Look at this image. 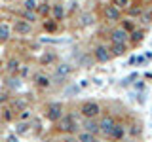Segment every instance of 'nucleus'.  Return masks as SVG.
Returning a JSON list of instances; mask_svg holds the SVG:
<instances>
[{
	"label": "nucleus",
	"instance_id": "nucleus-4",
	"mask_svg": "<svg viewBox=\"0 0 152 142\" xmlns=\"http://www.w3.org/2000/svg\"><path fill=\"white\" fill-rule=\"evenodd\" d=\"M44 114H46V117L51 123H57L61 117L65 116V108H63V104H61V102H50L44 108Z\"/></svg>",
	"mask_w": 152,
	"mask_h": 142
},
{
	"label": "nucleus",
	"instance_id": "nucleus-26",
	"mask_svg": "<svg viewBox=\"0 0 152 142\" xmlns=\"http://www.w3.org/2000/svg\"><path fill=\"white\" fill-rule=\"evenodd\" d=\"M28 131H31V121H19L17 123V129H15L17 135H23V133H28Z\"/></svg>",
	"mask_w": 152,
	"mask_h": 142
},
{
	"label": "nucleus",
	"instance_id": "nucleus-23",
	"mask_svg": "<svg viewBox=\"0 0 152 142\" xmlns=\"http://www.w3.org/2000/svg\"><path fill=\"white\" fill-rule=\"evenodd\" d=\"M120 27L124 28V30H127L129 34H131V32L137 28V27H135V23H133V19H127V17H124L122 21H120Z\"/></svg>",
	"mask_w": 152,
	"mask_h": 142
},
{
	"label": "nucleus",
	"instance_id": "nucleus-17",
	"mask_svg": "<svg viewBox=\"0 0 152 142\" xmlns=\"http://www.w3.org/2000/svg\"><path fill=\"white\" fill-rule=\"evenodd\" d=\"M50 12H51V4H48V2H40V4H38L36 13H38L40 19H48V17H50Z\"/></svg>",
	"mask_w": 152,
	"mask_h": 142
},
{
	"label": "nucleus",
	"instance_id": "nucleus-12",
	"mask_svg": "<svg viewBox=\"0 0 152 142\" xmlns=\"http://www.w3.org/2000/svg\"><path fill=\"white\" fill-rule=\"evenodd\" d=\"M13 30H12V25L6 21H0V44H6V42L12 38Z\"/></svg>",
	"mask_w": 152,
	"mask_h": 142
},
{
	"label": "nucleus",
	"instance_id": "nucleus-27",
	"mask_svg": "<svg viewBox=\"0 0 152 142\" xmlns=\"http://www.w3.org/2000/svg\"><path fill=\"white\" fill-rule=\"evenodd\" d=\"M23 2V9H28V12H36L38 8V0H21Z\"/></svg>",
	"mask_w": 152,
	"mask_h": 142
},
{
	"label": "nucleus",
	"instance_id": "nucleus-2",
	"mask_svg": "<svg viewBox=\"0 0 152 142\" xmlns=\"http://www.w3.org/2000/svg\"><path fill=\"white\" fill-rule=\"evenodd\" d=\"M76 127H78L76 125V120L70 114H65V116L55 123V129H57V133H61V135H72L76 131Z\"/></svg>",
	"mask_w": 152,
	"mask_h": 142
},
{
	"label": "nucleus",
	"instance_id": "nucleus-37",
	"mask_svg": "<svg viewBox=\"0 0 152 142\" xmlns=\"http://www.w3.org/2000/svg\"><path fill=\"white\" fill-rule=\"evenodd\" d=\"M6 142H19V140H17L15 135H8V136H6Z\"/></svg>",
	"mask_w": 152,
	"mask_h": 142
},
{
	"label": "nucleus",
	"instance_id": "nucleus-21",
	"mask_svg": "<svg viewBox=\"0 0 152 142\" xmlns=\"http://www.w3.org/2000/svg\"><path fill=\"white\" fill-rule=\"evenodd\" d=\"M84 131H88V133H93V135H99L97 121H95V120H84Z\"/></svg>",
	"mask_w": 152,
	"mask_h": 142
},
{
	"label": "nucleus",
	"instance_id": "nucleus-28",
	"mask_svg": "<svg viewBox=\"0 0 152 142\" xmlns=\"http://www.w3.org/2000/svg\"><path fill=\"white\" fill-rule=\"evenodd\" d=\"M112 4H114V6H116L118 9H122V12H126V9L131 6V0H112Z\"/></svg>",
	"mask_w": 152,
	"mask_h": 142
},
{
	"label": "nucleus",
	"instance_id": "nucleus-34",
	"mask_svg": "<svg viewBox=\"0 0 152 142\" xmlns=\"http://www.w3.org/2000/svg\"><path fill=\"white\" fill-rule=\"evenodd\" d=\"M141 17L145 19V23H150V21H152V9H150L148 13H146V12H142V15H141Z\"/></svg>",
	"mask_w": 152,
	"mask_h": 142
},
{
	"label": "nucleus",
	"instance_id": "nucleus-10",
	"mask_svg": "<svg viewBox=\"0 0 152 142\" xmlns=\"http://www.w3.org/2000/svg\"><path fill=\"white\" fill-rule=\"evenodd\" d=\"M51 78L48 74H42V72H38V74H34V85L40 91H44V89H50L51 87Z\"/></svg>",
	"mask_w": 152,
	"mask_h": 142
},
{
	"label": "nucleus",
	"instance_id": "nucleus-41",
	"mask_svg": "<svg viewBox=\"0 0 152 142\" xmlns=\"http://www.w3.org/2000/svg\"><path fill=\"white\" fill-rule=\"evenodd\" d=\"M0 68H2V61H0Z\"/></svg>",
	"mask_w": 152,
	"mask_h": 142
},
{
	"label": "nucleus",
	"instance_id": "nucleus-31",
	"mask_svg": "<svg viewBox=\"0 0 152 142\" xmlns=\"http://www.w3.org/2000/svg\"><path fill=\"white\" fill-rule=\"evenodd\" d=\"M17 74L21 76V78H27V76L31 74V66H27V64H21V66H19V70H17Z\"/></svg>",
	"mask_w": 152,
	"mask_h": 142
},
{
	"label": "nucleus",
	"instance_id": "nucleus-29",
	"mask_svg": "<svg viewBox=\"0 0 152 142\" xmlns=\"http://www.w3.org/2000/svg\"><path fill=\"white\" fill-rule=\"evenodd\" d=\"M31 117H32V112L28 110V108H25V110H21V112H19L17 120H19V121H31Z\"/></svg>",
	"mask_w": 152,
	"mask_h": 142
},
{
	"label": "nucleus",
	"instance_id": "nucleus-7",
	"mask_svg": "<svg viewBox=\"0 0 152 142\" xmlns=\"http://www.w3.org/2000/svg\"><path fill=\"white\" fill-rule=\"evenodd\" d=\"M12 30H13V34H17V36H28L32 32V25L27 23L25 19H15V21L12 23Z\"/></svg>",
	"mask_w": 152,
	"mask_h": 142
},
{
	"label": "nucleus",
	"instance_id": "nucleus-20",
	"mask_svg": "<svg viewBox=\"0 0 152 142\" xmlns=\"http://www.w3.org/2000/svg\"><path fill=\"white\" fill-rule=\"evenodd\" d=\"M19 66H21V63H19V59H10L8 63H6V70H8V74H17V70H19Z\"/></svg>",
	"mask_w": 152,
	"mask_h": 142
},
{
	"label": "nucleus",
	"instance_id": "nucleus-38",
	"mask_svg": "<svg viewBox=\"0 0 152 142\" xmlns=\"http://www.w3.org/2000/svg\"><path fill=\"white\" fill-rule=\"evenodd\" d=\"M4 102H8V95H0V104H4Z\"/></svg>",
	"mask_w": 152,
	"mask_h": 142
},
{
	"label": "nucleus",
	"instance_id": "nucleus-9",
	"mask_svg": "<svg viewBox=\"0 0 152 142\" xmlns=\"http://www.w3.org/2000/svg\"><path fill=\"white\" fill-rule=\"evenodd\" d=\"M50 15L53 21H63L65 15H66V9H65V4H61V2H55V4H51V12H50Z\"/></svg>",
	"mask_w": 152,
	"mask_h": 142
},
{
	"label": "nucleus",
	"instance_id": "nucleus-35",
	"mask_svg": "<svg viewBox=\"0 0 152 142\" xmlns=\"http://www.w3.org/2000/svg\"><path fill=\"white\" fill-rule=\"evenodd\" d=\"M131 135H133V136H139V135H141V125H139V123H135V125H133Z\"/></svg>",
	"mask_w": 152,
	"mask_h": 142
},
{
	"label": "nucleus",
	"instance_id": "nucleus-6",
	"mask_svg": "<svg viewBox=\"0 0 152 142\" xmlns=\"http://www.w3.org/2000/svg\"><path fill=\"white\" fill-rule=\"evenodd\" d=\"M108 38H110V44H129V32L124 30L122 27H114L108 32Z\"/></svg>",
	"mask_w": 152,
	"mask_h": 142
},
{
	"label": "nucleus",
	"instance_id": "nucleus-14",
	"mask_svg": "<svg viewBox=\"0 0 152 142\" xmlns=\"http://www.w3.org/2000/svg\"><path fill=\"white\" fill-rule=\"evenodd\" d=\"M93 23H95V15L91 12H82L78 15V25L80 27H91Z\"/></svg>",
	"mask_w": 152,
	"mask_h": 142
},
{
	"label": "nucleus",
	"instance_id": "nucleus-33",
	"mask_svg": "<svg viewBox=\"0 0 152 142\" xmlns=\"http://www.w3.org/2000/svg\"><path fill=\"white\" fill-rule=\"evenodd\" d=\"M76 6H78V2H76V0H72V2H70V4H69V6H66L65 9H66V12H69V13H72L74 9H76Z\"/></svg>",
	"mask_w": 152,
	"mask_h": 142
},
{
	"label": "nucleus",
	"instance_id": "nucleus-25",
	"mask_svg": "<svg viewBox=\"0 0 152 142\" xmlns=\"http://www.w3.org/2000/svg\"><path fill=\"white\" fill-rule=\"evenodd\" d=\"M57 28H59V23L53 21V19H46V21H44V30H48V32H55Z\"/></svg>",
	"mask_w": 152,
	"mask_h": 142
},
{
	"label": "nucleus",
	"instance_id": "nucleus-40",
	"mask_svg": "<svg viewBox=\"0 0 152 142\" xmlns=\"http://www.w3.org/2000/svg\"><path fill=\"white\" fill-rule=\"evenodd\" d=\"M93 142H101V140H97V138H95V140H93Z\"/></svg>",
	"mask_w": 152,
	"mask_h": 142
},
{
	"label": "nucleus",
	"instance_id": "nucleus-1",
	"mask_svg": "<svg viewBox=\"0 0 152 142\" xmlns=\"http://www.w3.org/2000/svg\"><path fill=\"white\" fill-rule=\"evenodd\" d=\"M80 116L84 117V120H97V117H101L103 114V106L99 104L97 101H86L80 104Z\"/></svg>",
	"mask_w": 152,
	"mask_h": 142
},
{
	"label": "nucleus",
	"instance_id": "nucleus-13",
	"mask_svg": "<svg viewBox=\"0 0 152 142\" xmlns=\"http://www.w3.org/2000/svg\"><path fill=\"white\" fill-rule=\"evenodd\" d=\"M124 136H126V127H124L122 123H118V121H116V125L112 127V131H110V135H108V138H110V140H116V142H120Z\"/></svg>",
	"mask_w": 152,
	"mask_h": 142
},
{
	"label": "nucleus",
	"instance_id": "nucleus-39",
	"mask_svg": "<svg viewBox=\"0 0 152 142\" xmlns=\"http://www.w3.org/2000/svg\"><path fill=\"white\" fill-rule=\"evenodd\" d=\"M12 2H21V0H12Z\"/></svg>",
	"mask_w": 152,
	"mask_h": 142
},
{
	"label": "nucleus",
	"instance_id": "nucleus-8",
	"mask_svg": "<svg viewBox=\"0 0 152 142\" xmlns=\"http://www.w3.org/2000/svg\"><path fill=\"white\" fill-rule=\"evenodd\" d=\"M93 59L97 61V63H108V61L112 59L110 49H108L104 44H97L93 47Z\"/></svg>",
	"mask_w": 152,
	"mask_h": 142
},
{
	"label": "nucleus",
	"instance_id": "nucleus-22",
	"mask_svg": "<svg viewBox=\"0 0 152 142\" xmlns=\"http://www.w3.org/2000/svg\"><path fill=\"white\" fill-rule=\"evenodd\" d=\"M76 140H78V142H93L95 135H93V133H88V131H80L78 135H76Z\"/></svg>",
	"mask_w": 152,
	"mask_h": 142
},
{
	"label": "nucleus",
	"instance_id": "nucleus-32",
	"mask_svg": "<svg viewBox=\"0 0 152 142\" xmlns=\"http://www.w3.org/2000/svg\"><path fill=\"white\" fill-rule=\"evenodd\" d=\"M61 142H78V140H76V136H74V135H63Z\"/></svg>",
	"mask_w": 152,
	"mask_h": 142
},
{
	"label": "nucleus",
	"instance_id": "nucleus-11",
	"mask_svg": "<svg viewBox=\"0 0 152 142\" xmlns=\"http://www.w3.org/2000/svg\"><path fill=\"white\" fill-rule=\"evenodd\" d=\"M72 70H74V68H72L69 63H59V64L55 66V78H57V80H65L66 76L72 74Z\"/></svg>",
	"mask_w": 152,
	"mask_h": 142
},
{
	"label": "nucleus",
	"instance_id": "nucleus-36",
	"mask_svg": "<svg viewBox=\"0 0 152 142\" xmlns=\"http://www.w3.org/2000/svg\"><path fill=\"white\" fill-rule=\"evenodd\" d=\"M53 59H55L53 55H46L44 59H42V64H48V63H51V61H53Z\"/></svg>",
	"mask_w": 152,
	"mask_h": 142
},
{
	"label": "nucleus",
	"instance_id": "nucleus-5",
	"mask_svg": "<svg viewBox=\"0 0 152 142\" xmlns=\"http://www.w3.org/2000/svg\"><path fill=\"white\" fill-rule=\"evenodd\" d=\"M116 125V120H114L112 116H108V114H104V116L99 117L97 121V127H99V135L104 136V138H108V135H110L112 127Z\"/></svg>",
	"mask_w": 152,
	"mask_h": 142
},
{
	"label": "nucleus",
	"instance_id": "nucleus-3",
	"mask_svg": "<svg viewBox=\"0 0 152 142\" xmlns=\"http://www.w3.org/2000/svg\"><path fill=\"white\" fill-rule=\"evenodd\" d=\"M103 19L107 23H110V25H116V23H120L124 19V12L122 9H118L114 4H107V6L103 8Z\"/></svg>",
	"mask_w": 152,
	"mask_h": 142
},
{
	"label": "nucleus",
	"instance_id": "nucleus-24",
	"mask_svg": "<svg viewBox=\"0 0 152 142\" xmlns=\"http://www.w3.org/2000/svg\"><path fill=\"white\" fill-rule=\"evenodd\" d=\"M126 13H127V15H129L131 19H133V17H141V15H142V8H139V6H133V4H131V6L126 9Z\"/></svg>",
	"mask_w": 152,
	"mask_h": 142
},
{
	"label": "nucleus",
	"instance_id": "nucleus-18",
	"mask_svg": "<svg viewBox=\"0 0 152 142\" xmlns=\"http://www.w3.org/2000/svg\"><path fill=\"white\" fill-rule=\"evenodd\" d=\"M145 40V30L142 28H135V30L129 34V44L131 46H135V44H139V42Z\"/></svg>",
	"mask_w": 152,
	"mask_h": 142
},
{
	"label": "nucleus",
	"instance_id": "nucleus-15",
	"mask_svg": "<svg viewBox=\"0 0 152 142\" xmlns=\"http://www.w3.org/2000/svg\"><path fill=\"white\" fill-rule=\"evenodd\" d=\"M108 49H110V55L112 57H122L127 49H129V44H110Z\"/></svg>",
	"mask_w": 152,
	"mask_h": 142
},
{
	"label": "nucleus",
	"instance_id": "nucleus-30",
	"mask_svg": "<svg viewBox=\"0 0 152 142\" xmlns=\"http://www.w3.org/2000/svg\"><path fill=\"white\" fill-rule=\"evenodd\" d=\"M13 120H15V110L4 108V121H13Z\"/></svg>",
	"mask_w": 152,
	"mask_h": 142
},
{
	"label": "nucleus",
	"instance_id": "nucleus-16",
	"mask_svg": "<svg viewBox=\"0 0 152 142\" xmlns=\"http://www.w3.org/2000/svg\"><path fill=\"white\" fill-rule=\"evenodd\" d=\"M10 108H12V110H15V112H21V110H25V108H28V101H27L25 97L13 99V101L10 102Z\"/></svg>",
	"mask_w": 152,
	"mask_h": 142
},
{
	"label": "nucleus",
	"instance_id": "nucleus-19",
	"mask_svg": "<svg viewBox=\"0 0 152 142\" xmlns=\"http://www.w3.org/2000/svg\"><path fill=\"white\" fill-rule=\"evenodd\" d=\"M21 19H25L27 23H31V25H32V23H36L40 17H38V13H36V12H28V9H21Z\"/></svg>",
	"mask_w": 152,
	"mask_h": 142
}]
</instances>
